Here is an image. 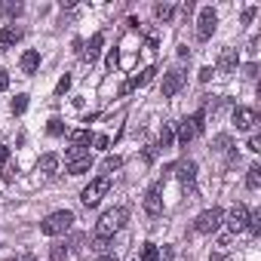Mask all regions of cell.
Returning <instances> with one entry per match:
<instances>
[{
  "mask_svg": "<svg viewBox=\"0 0 261 261\" xmlns=\"http://www.w3.org/2000/svg\"><path fill=\"white\" fill-rule=\"evenodd\" d=\"M126 221H129V209H126V206H114V209L101 212V218H98V224H95V237L111 240L117 230L126 227Z\"/></svg>",
  "mask_w": 261,
  "mask_h": 261,
  "instance_id": "6da1fadb",
  "label": "cell"
},
{
  "mask_svg": "<svg viewBox=\"0 0 261 261\" xmlns=\"http://www.w3.org/2000/svg\"><path fill=\"white\" fill-rule=\"evenodd\" d=\"M71 227H74V212H68V209L49 212V215L40 221V230H43L46 237H62V233H68Z\"/></svg>",
  "mask_w": 261,
  "mask_h": 261,
  "instance_id": "7a4b0ae2",
  "label": "cell"
},
{
  "mask_svg": "<svg viewBox=\"0 0 261 261\" xmlns=\"http://www.w3.org/2000/svg\"><path fill=\"white\" fill-rule=\"evenodd\" d=\"M65 166H68V175H86L92 169V154L89 148H68L65 151Z\"/></svg>",
  "mask_w": 261,
  "mask_h": 261,
  "instance_id": "3957f363",
  "label": "cell"
},
{
  "mask_svg": "<svg viewBox=\"0 0 261 261\" xmlns=\"http://www.w3.org/2000/svg\"><path fill=\"white\" fill-rule=\"evenodd\" d=\"M111 191V178L108 175H98V178H92L83 191H80V203L86 206V209H92V206H98L101 203V197Z\"/></svg>",
  "mask_w": 261,
  "mask_h": 261,
  "instance_id": "277c9868",
  "label": "cell"
},
{
  "mask_svg": "<svg viewBox=\"0 0 261 261\" xmlns=\"http://www.w3.org/2000/svg\"><path fill=\"white\" fill-rule=\"evenodd\" d=\"M221 221H224V212L218 206H212V209H206V212H200L194 218V230L197 233H215L221 227Z\"/></svg>",
  "mask_w": 261,
  "mask_h": 261,
  "instance_id": "5b68a950",
  "label": "cell"
},
{
  "mask_svg": "<svg viewBox=\"0 0 261 261\" xmlns=\"http://www.w3.org/2000/svg\"><path fill=\"white\" fill-rule=\"evenodd\" d=\"M215 25H218V13L212 7H203L197 19V40H209L215 34Z\"/></svg>",
  "mask_w": 261,
  "mask_h": 261,
  "instance_id": "8992f818",
  "label": "cell"
},
{
  "mask_svg": "<svg viewBox=\"0 0 261 261\" xmlns=\"http://www.w3.org/2000/svg\"><path fill=\"white\" fill-rule=\"evenodd\" d=\"M157 77V68L151 65V68H145V71H139V74H133L123 86H120V95H129V92H136V89H142V86H148L151 80Z\"/></svg>",
  "mask_w": 261,
  "mask_h": 261,
  "instance_id": "52a82bcc",
  "label": "cell"
},
{
  "mask_svg": "<svg viewBox=\"0 0 261 261\" xmlns=\"http://www.w3.org/2000/svg\"><path fill=\"white\" fill-rule=\"evenodd\" d=\"M230 120H233V126L240 129V133H252V129L258 126V111H252V108H233Z\"/></svg>",
  "mask_w": 261,
  "mask_h": 261,
  "instance_id": "ba28073f",
  "label": "cell"
},
{
  "mask_svg": "<svg viewBox=\"0 0 261 261\" xmlns=\"http://www.w3.org/2000/svg\"><path fill=\"white\" fill-rule=\"evenodd\" d=\"M172 172L178 175V181L185 185V191H191V194H194V181H197V163H194V160L172 163Z\"/></svg>",
  "mask_w": 261,
  "mask_h": 261,
  "instance_id": "9c48e42d",
  "label": "cell"
},
{
  "mask_svg": "<svg viewBox=\"0 0 261 261\" xmlns=\"http://www.w3.org/2000/svg\"><path fill=\"white\" fill-rule=\"evenodd\" d=\"M237 65H240V56H237V49H221V56H218V62H215V71L221 74V77H230V74H237Z\"/></svg>",
  "mask_w": 261,
  "mask_h": 261,
  "instance_id": "30bf717a",
  "label": "cell"
},
{
  "mask_svg": "<svg viewBox=\"0 0 261 261\" xmlns=\"http://www.w3.org/2000/svg\"><path fill=\"white\" fill-rule=\"evenodd\" d=\"M185 86V71L181 68H172V71H166L163 74V98H172V95H178V89Z\"/></svg>",
  "mask_w": 261,
  "mask_h": 261,
  "instance_id": "8fae6325",
  "label": "cell"
},
{
  "mask_svg": "<svg viewBox=\"0 0 261 261\" xmlns=\"http://www.w3.org/2000/svg\"><path fill=\"white\" fill-rule=\"evenodd\" d=\"M160 191H163V185H151L148 191H145V212L151 215V218H157L160 212H163V197H160Z\"/></svg>",
  "mask_w": 261,
  "mask_h": 261,
  "instance_id": "7c38bea8",
  "label": "cell"
},
{
  "mask_svg": "<svg viewBox=\"0 0 261 261\" xmlns=\"http://www.w3.org/2000/svg\"><path fill=\"white\" fill-rule=\"evenodd\" d=\"M246 224H249V209H246L243 203H237V206L227 212V227H230V233H243Z\"/></svg>",
  "mask_w": 261,
  "mask_h": 261,
  "instance_id": "4fadbf2b",
  "label": "cell"
},
{
  "mask_svg": "<svg viewBox=\"0 0 261 261\" xmlns=\"http://www.w3.org/2000/svg\"><path fill=\"white\" fill-rule=\"evenodd\" d=\"M22 37H25V28H19L16 22L13 25H4V28H0V49H13Z\"/></svg>",
  "mask_w": 261,
  "mask_h": 261,
  "instance_id": "5bb4252c",
  "label": "cell"
},
{
  "mask_svg": "<svg viewBox=\"0 0 261 261\" xmlns=\"http://www.w3.org/2000/svg\"><path fill=\"white\" fill-rule=\"evenodd\" d=\"M19 68H22V74H37V68H40V53L37 49H28V53H22V59H19Z\"/></svg>",
  "mask_w": 261,
  "mask_h": 261,
  "instance_id": "9a60e30c",
  "label": "cell"
},
{
  "mask_svg": "<svg viewBox=\"0 0 261 261\" xmlns=\"http://www.w3.org/2000/svg\"><path fill=\"white\" fill-rule=\"evenodd\" d=\"M101 46H105V34H92V37H89V43H86V49H83V59L92 65V62L101 56Z\"/></svg>",
  "mask_w": 261,
  "mask_h": 261,
  "instance_id": "2e32d148",
  "label": "cell"
},
{
  "mask_svg": "<svg viewBox=\"0 0 261 261\" xmlns=\"http://www.w3.org/2000/svg\"><path fill=\"white\" fill-rule=\"evenodd\" d=\"M172 142H175L172 126H169V123H163V126H160V136H157V151H169V148H172Z\"/></svg>",
  "mask_w": 261,
  "mask_h": 261,
  "instance_id": "e0dca14e",
  "label": "cell"
},
{
  "mask_svg": "<svg viewBox=\"0 0 261 261\" xmlns=\"http://www.w3.org/2000/svg\"><path fill=\"white\" fill-rule=\"evenodd\" d=\"M194 139H197V133H194L191 120L185 117V120H181V126H178V145H181V148H188V145H191Z\"/></svg>",
  "mask_w": 261,
  "mask_h": 261,
  "instance_id": "ac0fdd59",
  "label": "cell"
},
{
  "mask_svg": "<svg viewBox=\"0 0 261 261\" xmlns=\"http://www.w3.org/2000/svg\"><path fill=\"white\" fill-rule=\"evenodd\" d=\"M68 142L74 148H86V145H92V133L89 129H74V133H68Z\"/></svg>",
  "mask_w": 261,
  "mask_h": 261,
  "instance_id": "d6986e66",
  "label": "cell"
},
{
  "mask_svg": "<svg viewBox=\"0 0 261 261\" xmlns=\"http://www.w3.org/2000/svg\"><path fill=\"white\" fill-rule=\"evenodd\" d=\"M172 16H175L172 4H166V0H163V4H154V19L157 22H172Z\"/></svg>",
  "mask_w": 261,
  "mask_h": 261,
  "instance_id": "ffe728a7",
  "label": "cell"
},
{
  "mask_svg": "<svg viewBox=\"0 0 261 261\" xmlns=\"http://www.w3.org/2000/svg\"><path fill=\"white\" fill-rule=\"evenodd\" d=\"M37 169L46 172V175H53V172L59 169V154H43V157L37 160Z\"/></svg>",
  "mask_w": 261,
  "mask_h": 261,
  "instance_id": "44dd1931",
  "label": "cell"
},
{
  "mask_svg": "<svg viewBox=\"0 0 261 261\" xmlns=\"http://www.w3.org/2000/svg\"><path fill=\"white\" fill-rule=\"evenodd\" d=\"M246 188H249V191H258V188H261V166H258V163H252V166L246 169Z\"/></svg>",
  "mask_w": 261,
  "mask_h": 261,
  "instance_id": "7402d4cb",
  "label": "cell"
},
{
  "mask_svg": "<svg viewBox=\"0 0 261 261\" xmlns=\"http://www.w3.org/2000/svg\"><path fill=\"white\" fill-rule=\"evenodd\" d=\"M212 148H215L218 154H233V142H230V136H215Z\"/></svg>",
  "mask_w": 261,
  "mask_h": 261,
  "instance_id": "603a6c76",
  "label": "cell"
},
{
  "mask_svg": "<svg viewBox=\"0 0 261 261\" xmlns=\"http://www.w3.org/2000/svg\"><path fill=\"white\" fill-rule=\"evenodd\" d=\"M188 120H191V126H194V133L200 136L203 129H206V108H200V111H197V114H191Z\"/></svg>",
  "mask_w": 261,
  "mask_h": 261,
  "instance_id": "cb8c5ba5",
  "label": "cell"
},
{
  "mask_svg": "<svg viewBox=\"0 0 261 261\" xmlns=\"http://www.w3.org/2000/svg\"><path fill=\"white\" fill-rule=\"evenodd\" d=\"M139 261H160V249L154 246V243H145L142 246V258Z\"/></svg>",
  "mask_w": 261,
  "mask_h": 261,
  "instance_id": "d4e9b609",
  "label": "cell"
},
{
  "mask_svg": "<svg viewBox=\"0 0 261 261\" xmlns=\"http://www.w3.org/2000/svg\"><path fill=\"white\" fill-rule=\"evenodd\" d=\"M65 258H68V246H65V243L49 246V261H65Z\"/></svg>",
  "mask_w": 261,
  "mask_h": 261,
  "instance_id": "484cf974",
  "label": "cell"
},
{
  "mask_svg": "<svg viewBox=\"0 0 261 261\" xmlns=\"http://www.w3.org/2000/svg\"><path fill=\"white\" fill-rule=\"evenodd\" d=\"M0 16H7V19L22 16V4H0Z\"/></svg>",
  "mask_w": 261,
  "mask_h": 261,
  "instance_id": "4316f807",
  "label": "cell"
},
{
  "mask_svg": "<svg viewBox=\"0 0 261 261\" xmlns=\"http://www.w3.org/2000/svg\"><path fill=\"white\" fill-rule=\"evenodd\" d=\"M46 133H49V136H65V133H68V126H65L59 117H53V120H49V126H46Z\"/></svg>",
  "mask_w": 261,
  "mask_h": 261,
  "instance_id": "83f0119b",
  "label": "cell"
},
{
  "mask_svg": "<svg viewBox=\"0 0 261 261\" xmlns=\"http://www.w3.org/2000/svg\"><path fill=\"white\" fill-rule=\"evenodd\" d=\"M10 111H13V114H25V111H28V95H25V92H22V95H16V98H13V105H10Z\"/></svg>",
  "mask_w": 261,
  "mask_h": 261,
  "instance_id": "f1b7e54d",
  "label": "cell"
},
{
  "mask_svg": "<svg viewBox=\"0 0 261 261\" xmlns=\"http://www.w3.org/2000/svg\"><path fill=\"white\" fill-rule=\"evenodd\" d=\"M120 166H123V160H120V157H105V163H101V172H108V175H111V172H117Z\"/></svg>",
  "mask_w": 261,
  "mask_h": 261,
  "instance_id": "f546056e",
  "label": "cell"
},
{
  "mask_svg": "<svg viewBox=\"0 0 261 261\" xmlns=\"http://www.w3.org/2000/svg\"><path fill=\"white\" fill-rule=\"evenodd\" d=\"M246 230H252L255 237L261 233V212H249V224H246Z\"/></svg>",
  "mask_w": 261,
  "mask_h": 261,
  "instance_id": "4dcf8cb0",
  "label": "cell"
},
{
  "mask_svg": "<svg viewBox=\"0 0 261 261\" xmlns=\"http://www.w3.org/2000/svg\"><path fill=\"white\" fill-rule=\"evenodd\" d=\"M92 252H98V255H105V252H111V240H105V237H95L92 243Z\"/></svg>",
  "mask_w": 261,
  "mask_h": 261,
  "instance_id": "1f68e13d",
  "label": "cell"
},
{
  "mask_svg": "<svg viewBox=\"0 0 261 261\" xmlns=\"http://www.w3.org/2000/svg\"><path fill=\"white\" fill-rule=\"evenodd\" d=\"M68 89H71V74H65V77L56 83V95H65Z\"/></svg>",
  "mask_w": 261,
  "mask_h": 261,
  "instance_id": "d6a6232c",
  "label": "cell"
},
{
  "mask_svg": "<svg viewBox=\"0 0 261 261\" xmlns=\"http://www.w3.org/2000/svg\"><path fill=\"white\" fill-rule=\"evenodd\" d=\"M92 145H95L98 151H108V145H111V139H108V136H92Z\"/></svg>",
  "mask_w": 261,
  "mask_h": 261,
  "instance_id": "836d02e7",
  "label": "cell"
},
{
  "mask_svg": "<svg viewBox=\"0 0 261 261\" xmlns=\"http://www.w3.org/2000/svg\"><path fill=\"white\" fill-rule=\"evenodd\" d=\"M0 172H4V181H13V178H16V172H19V169H16V166H13V163H7V166H4V169H0Z\"/></svg>",
  "mask_w": 261,
  "mask_h": 261,
  "instance_id": "e575fe53",
  "label": "cell"
},
{
  "mask_svg": "<svg viewBox=\"0 0 261 261\" xmlns=\"http://www.w3.org/2000/svg\"><path fill=\"white\" fill-rule=\"evenodd\" d=\"M7 163H10V148H7V145H0V169H4Z\"/></svg>",
  "mask_w": 261,
  "mask_h": 261,
  "instance_id": "d590c367",
  "label": "cell"
},
{
  "mask_svg": "<svg viewBox=\"0 0 261 261\" xmlns=\"http://www.w3.org/2000/svg\"><path fill=\"white\" fill-rule=\"evenodd\" d=\"M255 13H258L255 7H246V10H243V25H249V22L255 19Z\"/></svg>",
  "mask_w": 261,
  "mask_h": 261,
  "instance_id": "8d00e7d4",
  "label": "cell"
},
{
  "mask_svg": "<svg viewBox=\"0 0 261 261\" xmlns=\"http://www.w3.org/2000/svg\"><path fill=\"white\" fill-rule=\"evenodd\" d=\"M154 160H157V145L145 148V163H154Z\"/></svg>",
  "mask_w": 261,
  "mask_h": 261,
  "instance_id": "74e56055",
  "label": "cell"
},
{
  "mask_svg": "<svg viewBox=\"0 0 261 261\" xmlns=\"http://www.w3.org/2000/svg\"><path fill=\"white\" fill-rule=\"evenodd\" d=\"M4 89H10V74L0 68V92H4Z\"/></svg>",
  "mask_w": 261,
  "mask_h": 261,
  "instance_id": "f35d334b",
  "label": "cell"
},
{
  "mask_svg": "<svg viewBox=\"0 0 261 261\" xmlns=\"http://www.w3.org/2000/svg\"><path fill=\"white\" fill-rule=\"evenodd\" d=\"M117 65H120V59H117V49H111V53H108V68L114 71Z\"/></svg>",
  "mask_w": 261,
  "mask_h": 261,
  "instance_id": "ab89813d",
  "label": "cell"
},
{
  "mask_svg": "<svg viewBox=\"0 0 261 261\" xmlns=\"http://www.w3.org/2000/svg\"><path fill=\"white\" fill-rule=\"evenodd\" d=\"M249 151H252V154H258V151H261V139H258V136H252V139H249Z\"/></svg>",
  "mask_w": 261,
  "mask_h": 261,
  "instance_id": "60d3db41",
  "label": "cell"
},
{
  "mask_svg": "<svg viewBox=\"0 0 261 261\" xmlns=\"http://www.w3.org/2000/svg\"><path fill=\"white\" fill-rule=\"evenodd\" d=\"M191 13H194V0H185V4H181V16L188 19Z\"/></svg>",
  "mask_w": 261,
  "mask_h": 261,
  "instance_id": "b9f144b4",
  "label": "cell"
},
{
  "mask_svg": "<svg viewBox=\"0 0 261 261\" xmlns=\"http://www.w3.org/2000/svg\"><path fill=\"white\" fill-rule=\"evenodd\" d=\"M212 74H215L212 68H203V71H200V83H209V80H212Z\"/></svg>",
  "mask_w": 261,
  "mask_h": 261,
  "instance_id": "7bdbcfd3",
  "label": "cell"
},
{
  "mask_svg": "<svg viewBox=\"0 0 261 261\" xmlns=\"http://www.w3.org/2000/svg\"><path fill=\"white\" fill-rule=\"evenodd\" d=\"M243 74H246V77H255V74H258V65H246Z\"/></svg>",
  "mask_w": 261,
  "mask_h": 261,
  "instance_id": "ee69618b",
  "label": "cell"
},
{
  "mask_svg": "<svg viewBox=\"0 0 261 261\" xmlns=\"http://www.w3.org/2000/svg\"><path fill=\"white\" fill-rule=\"evenodd\" d=\"M95 261H117V255H114V252H105V255H98Z\"/></svg>",
  "mask_w": 261,
  "mask_h": 261,
  "instance_id": "f6af8a7d",
  "label": "cell"
},
{
  "mask_svg": "<svg viewBox=\"0 0 261 261\" xmlns=\"http://www.w3.org/2000/svg\"><path fill=\"white\" fill-rule=\"evenodd\" d=\"M209 261H224V255H218V252H215V255H209Z\"/></svg>",
  "mask_w": 261,
  "mask_h": 261,
  "instance_id": "bcb514c9",
  "label": "cell"
},
{
  "mask_svg": "<svg viewBox=\"0 0 261 261\" xmlns=\"http://www.w3.org/2000/svg\"><path fill=\"white\" fill-rule=\"evenodd\" d=\"M19 261H37V258H34V255H25V258H19Z\"/></svg>",
  "mask_w": 261,
  "mask_h": 261,
  "instance_id": "7dc6e473",
  "label": "cell"
},
{
  "mask_svg": "<svg viewBox=\"0 0 261 261\" xmlns=\"http://www.w3.org/2000/svg\"><path fill=\"white\" fill-rule=\"evenodd\" d=\"M129 261H139V258H129Z\"/></svg>",
  "mask_w": 261,
  "mask_h": 261,
  "instance_id": "c3c4849f",
  "label": "cell"
}]
</instances>
